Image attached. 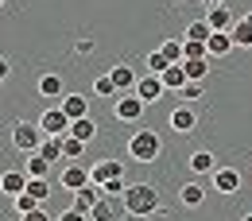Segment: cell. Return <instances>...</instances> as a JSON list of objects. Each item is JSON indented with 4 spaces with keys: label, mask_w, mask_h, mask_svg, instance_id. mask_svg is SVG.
<instances>
[{
    "label": "cell",
    "mask_w": 252,
    "mask_h": 221,
    "mask_svg": "<svg viewBox=\"0 0 252 221\" xmlns=\"http://www.w3.org/2000/svg\"><path fill=\"white\" fill-rule=\"evenodd\" d=\"M28 183H32V175H28V171H16V167L0 175V190H4L8 198H20V194L28 190Z\"/></svg>",
    "instance_id": "9c48e42d"
},
{
    "label": "cell",
    "mask_w": 252,
    "mask_h": 221,
    "mask_svg": "<svg viewBox=\"0 0 252 221\" xmlns=\"http://www.w3.org/2000/svg\"><path fill=\"white\" fill-rule=\"evenodd\" d=\"M55 221H90V214H82V210H63Z\"/></svg>",
    "instance_id": "8d00e7d4"
},
{
    "label": "cell",
    "mask_w": 252,
    "mask_h": 221,
    "mask_svg": "<svg viewBox=\"0 0 252 221\" xmlns=\"http://www.w3.org/2000/svg\"><path fill=\"white\" fill-rule=\"evenodd\" d=\"M63 109L70 121H82V117H90V97H82V94H70V97H63Z\"/></svg>",
    "instance_id": "9a60e30c"
},
{
    "label": "cell",
    "mask_w": 252,
    "mask_h": 221,
    "mask_svg": "<svg viewBox=\"0 0 252 221\" xmlns=\"http://www.w3.org/2000/svg\"><path fill=\"white\" fill-rule=\"evenodd\" d=\"M187 163H190V171H194V175H214V171H218V159L210 156V152H194Z\"/></svg>",
    "instance_id": "ffe728a7"
},
{
    "label": "cell",
    "mask_w": 252,
    "mask_h": 221,
    "mask_svg": "<svg viewBox=\"0 0 252 221\" xmlns=\"http://www.w3.org/2000/svg\"><path fill=\"white\" fill-rule=\"evenodd\" d=\"M202 198H206V190L198 187V183H187V187L179 190V202H183L187 210H198V206H202Z\"/></svg>",
    "instance_id": "44dd1931"
},
{
    "label": "cell",
    "mask_w": 252,
    "mask_h": 221,
    "mask_svg": "<svg viewBox=\"0 0 252 221\" xmlns=\"http://www.w3.org/2000/svg\"><path fill=\"white\" fill-rule=\"evenodd\" d=\"M20 221H55V218H51V214H47V210L39 206V210H32V214H24Z\"/></svg>",
    "instance_id": "74e56055"
},
{
    "label": "cell",
    "mask_w": 252,
    "mask_h": 221,
    "mask_svg": "<svg viewBox=\"0 0 252 221\" xmlns=\"http://www.w3.org/2000/svg\"><path fill=\"white\" fill-rule=\"evenodd\" d=\"M59 183H63L66 190H74V194H78L82 187H90L94 179H90V167H82V163H66V171L59 175Z\"/></svg>",
    "instance_id": "52a82bcc"
},
{
    "label": "cell",
    "mask_w": 252,
    "mask_h": 221,
    "mask_svg": "<svg viewBox=\"0 0 252 221\" xmlns=\"http://www.w3.org/2000/svg\"><path fill=\"white\" fill-rule=\"evenodd\" d=\"M35 86H39V97H63V90H66L59 74H39Z\"/></svg>",
    "instance_id": "d6986e66"
},
{
    "label": "cell",
    "mask_w": 252,
    "mask_h": 221,
    "mask_svg": "<svg viewBox=\"0 0 252 221\" xmlns=\"http://www.w3.org/2000/svg\"><path fill=\"white\" fill-rule=\"evenodd\" d=\"M202 4H206V8H218V4H225V0H202Z\"/></svg>",
    "instance_id": "ab89813d"
},
{
    "label": "cell",
    "mask_w": 252,
    "mask_h": 221,
    "mask_svg": "<svg viewBox=\"0 0 252 221\" xmlns=\"http://www.w3.org/2000/svg\"><path fill=\"white\" fill-rule=\"evenodd\" d=\"M171 128H175V132H183V136L194 132V128H198V113H194V105H179V109L171 113Z\"/></svg>",
    "instance_id": "7c38bea8"
},
{
    "label": "cell",
    "mask_w": 252,
    "mask_h": 221,
    "mask_svg": "<svg viewBox=\"0 0 252 221\" xmlns=\"http://www.w3.org/2000/svg\"><path fill=\"white\" fill-rule=\"evenodd\" d=\"M206 24H210L214 32H233V28H237V20H233L229 4H218V8H210V12H206Z\"/></svg>",
    "instance_id": "4fadbf2b"
},
{
    "label": "cell",
    "mask_w": 252,
    "mask_h": 221,
    "mask_svg": "<svg viewBox=\"0 0 252 221\" xmlns=\"http://www.w3.org/2000/svg\"><path fill=\"white\" fill-rule=\"evenodd\" d=\"M190 82H206V74H210V59H194V63H183Z\"/></svg>",
    "instance_id": "484cf974"
},
{
    "label": "cell",
    "mask_w": 252,
    "mask_h": 221,
    "mask_svg": "<svg viewBox=\"0 0 252 221\" xmlns=\"http://www.w3.org/2000/svg\"><path fill=\"white\" fill-rule=\"evenodd\" d=\"M183 63H194V59H210V51H206V43H198V39H183Z\"/></svg>",
    "instance_id": "83f0119b"
},
{
    "label": "cell",
    "mask_w": 252,
    "mask_h": 221,
    "mask_svg": "<svg viewBox=\"0 0 252 221\" xmlns=\"http://www.w3.org/2000/svg\"><path fill=\"white\" fill-rule=\"evenodd\" d=\"M101 194H105V190H101V187H94V183H90V187H82L78 194H74V210L90 214V210H94L97 202H101Z\"/></svg>",
    "instance_id": "2e32d148"
},
{
    "label": "cell",
    "mask_w": 252,
    "mask_h": 221,
    "mask_svg": "<svg viewBox=\"0 0 252 221\" xmlns=\"http://www.w3.org/2000/svg\"><path fill=\"white\" fill-rule=\"evenodd\" d=\"M233 43H237V47H245V51H252V24L249 20H241V24H237V28H233Z\"/></svg>",
    "instance_id": "4316f807"
},
{
    "label": "cell",
    "mask_w": 252,
    "mask_h": 221,
    "mask_svg": "<svg viewBox=\"0 0 252 221\" xmlns=\"http://www.w3.org/2000/svg\"><path fill=\"white\" fill-rule=\"evenodd\" d=\"M70 136H78L82 144H90V140L97 136V125L90 121V117H82V121H74V125H70Z\"/></svg>",
    "instance_id": "603a6c76"
},
{
    "label": "cell",
    "mask_w": 252,
    "mask_h": 221,
    "mask_svg": "<svg viewBox=\"0 0 252 221\" xmlns=\"http://www.w3.org/2000/svg\"><path fill=\"white\" fill-rule=\"evenodd\" d=\"M179 97H187V105H190V101H198V97H202V82H187Z\"/></svg>",
    "instance_id": "d590c367"
},
{
    "label": "cell",
    "mask_w": 252,
    "mask_h": 221,
    "mask_svg": "<svg viewBox=\"0 0 252 221\" xmlns=\"http://www.w3.org/2000/svg\"><path fill=\"white\" fill-rule=\"evenodd\" d=\"M245 20H249V24H252V12H249V16H245Z\"/></svg>",
    "instance_id": "7bdbcfd3"
},
{
    "label": "cell",
    "mask_w": 252,
    "mask_h": 221,
    "mask_svg": "<svg viewBox=\"0 0 252 221\" xmlns=\"http://www.w3.org/2000/svg\"><path fill=\"white\" fill-rule=\"evenodd\" d=\"M214 187H218L221 194H237V190H241V171H237V167H218V171H214Z\"/></svg>",
    "instance_id": "8fae6325"
},
{
    "label": "cell",
    "mask_w": 252,
    "mask_h": 221,
    "mask_svg": "<svg viewBox=\"0 0 252 221\" xmlns=\"http://www.w3.org/2000/svg\"><path fill=\"white\" fill-rule=\"evenodd\" d=\"M0 8H4V0H0Z\"/></svg>",
    "instance_id": "f6af8a7d"
},
{
    "label": "cell",
    "mask_w": 252,
    "mask_h": 221,
    "mask_svg": "<svg viewBox=\"0 0 252 221\" xmlns=\"http://www.w3.org/2000/svg\"><path fill=\"white\" fill-rule=\"evenodd\" d=\"M43 140H47V132L35 125V121H20V125H12V148L24 152V156H35V152L43 148Z\"/></svg>",
    "instance_id": "3957f363"
},
{
    "label": "cell",
    "mask_w": 252,
    "mask_h": 221,
    "mask_svg": "<svg viewBox=\"0 0 252 221\" xmlns=\"http://www.w3.org/2000/svg\"><path fill=\"white\" fill-rule=\"evenodd\" d=\"M159 148H163V144H159V136L152 128H140V132L128 136V156H132V163H156Z\"/></svg>",
    "instance_id": "7a4b0ae2"
},
{
    "label": "cell",
    "mask_w": 252,
    "mask_h": 221,
    "mask_svg": "<svg viewBox=\"0 0 252 221\" xmlns=\"http://www.w3.org/2000/svg\"><path fill=\"white\" fill-rule=\"evenodd\" d=\"M132 221H152V218H132Z\"/></svg>",
    "instance_id": "b9f144b4"
},
{
    "label": "cell",
    "mask_w": 252,
    "mask_h": 221,
    "mask_svg": "<svg viewBox=\"0 0 252 221\" xmlns=\"http://www.w3.org/2000/svg\"><path fill=\"white\" fill-rule=\"evenodd\" d=\"M113 113H117V121L136 125V121L144 117V101H140L136 94H121V97H117V105H113Z\"/></svg>",
    "instance_id": "277c9868"
},
{
    "label": "cell",
    "mask_w": 252,
    "mask_h": 221,
    "mask_svg": "<svg viewBox=\"0 0 252 221\" xmlns=\"http://www.w3.org/2000/svg\"><path fill=\"white\" fill-rule=\"evenodd\" d=\"M0 86H4V82H0Z\"/></svg>",
    "instance_id": "bcb514c9"
},
{
    "label": "cell",
    "mask_w": 252,
    "mask_h": 221,
    "mask_svg": "<svg viewBox=\"0 0 252 221\" xmlns=\"http://www.w3.org/2000/svg\"><path fill=\"white\" fill-rule=\"evenodd\" d=\"M28 194H35L39 202H47L55 190H51V183H47V179H32V183H28Z\"/></svg>",
    "instance_id": "d6a6232c"
},
{
    "label": "cell",
    "mask_w": 252,
    "mask_h": 221,
    "mask_svg": "<svg viewBox=\"0 0 252 221\" xmlns=\"http://www.w3.org/2000/svg\"><path fill=\"white\" fill-rule=\"evenodd\" d=\"M121 210H125V198H109V194H101V202L90 210V221H117V218H121Z\"/></svg>",
    "instance_id": "ba28073f"
},
{
    "label": "cell",
    "mask_w": 252,
    "mask_h": 221,
    "mask_svg": "<svg viewBox=\"0 0 252 221\" xmlns=\"http://www.w3.org/2000/svg\"><path fill=\"white\" fill-rule=\"evenodd\" d=\"M167 55H163V51H152V55H148V74H159V78H163V70H167Z\"/></svg>",
    "instance_id": "836d02e7"
},
{
    "label": "cell",
    "mask_w": 252,
    "mask_h": 221,
    "mask_svg": "<svg viewBox=\"0 0 252 221\" xmlns=\"http://www.w3.org/2000/svg\"><path fill=\"white\" fill-rule=\"evenodd\" d=\"M187 82H190V78H187V70H183V63H175V66L163 70V86H167V94H183Z\"/></svg>",
    "instance_id": "e0dca14e"
},
{
    "label": "cell",
    "mask_w": 252,
    "mask_h": 221,
    "mask_svg": "<svg viewBox=\"0 0 252 221\" xmlns=\"http://www.w3.org/2000/svg\"><path fill=\"white\" fill-rule=\"evenodd\" d=\"M12 202H16V214H20V218H24V214H32V210H39V206H43V202H39L35 194H28V190H24L20 198H12Z\"/></svg>",
    "instance_id": "4dcf8cb0"
},
{
    "label": "cell",
    "mask_w": 252,
    "mask_h": 221,
    "mask_svg": "<svg viewBox=\"0 0 252 221\" xmlns=\"http://www.w3.org/2000/svg\"><path fill=\"white\" fill-rule=\"evenodd\" d=\"M94 94H97V97H121L117 82H113V74H97V82H94Z\"/></svg>",
    "instance_id": "d4e9b609"
},
{
    "label": "cell",
    "mask_w": 252,
    "mask_h": 221,
    "mask_svg": "<svg viewBox=\"0 0 252 221\" xmlns=\"http://www.w3.org/2000/svg\"><path fill=\"white\" fill-rule=\"evenodd\" d=\"M233 47H237V43H233V35H229V32H214L210 39H206V51H210V63H214V59H225V55H229Z\"/></svg>",
    "instance_id": "5bb4252c"
},
{
    "label": "cell",
    "mask_w": 252,
    "mask_h": 221,
    "mask_svg": "<svg viewBox=\"0 0 252 221\" xmlns=\"http://www.w3.org/2000/svg\"><path fill=\"white\" fill-rule=\"evenodd\" d=\"M210 35H214V28H210L206 20H194V24L187 28V39H198V43H206Z\"/></svg>",
    "instance_id": "1f68e13d"
},
{
    "label": "cell",
    "mask_w": 252,
    "mask_h": 221,
    "mask_svg": "<svg viewBox=\"0 0 252 221\" xmlns=\"http://www.w3.org/2000/svg\"><path fill=\"white\" fill-rule=\"evenodd\" d=\"M171 4H183V0H171Z\"/></svg>",
    "instance_id": "ee69618b"
},
{
    "label": "cell",
    "mask_w": 252,
    "mask_h": 221,
    "mask_svg": "<svg viewBox=\"0 0 252 221\" xmlns=\"http://www.w3.org/2000/svg\"><path fill=\"white\" fill-rule=\"evenodd\" d=\"M90 179H94V187H105L109 179H125V167L117 159H101L97 167H90Z\"/></svg>",
    "instance_id": "30bf717a"
},
{
    "label": "cell",
    "mask_w": 252,
    "mask_h": 221,
    "mask_svg": "<svg viewBox=\"0 0 252 221\" xmlns=\"http://www.w3.org/2000/svg\"><path fill=\"white\" fill-rule=\"evenodd\" d=\"M159 51L167 55V63H171V66L187 59V55H183V39H163V47H159Z\"/></svg>",
    "instance_id": "f1b7e54d"
},
{
    "label": "cell",
    "mask_w": 252,
    "mask_h": 221,
    "mask_svg": "<svg viewBox=\"0 0 252 221\" xmlns=\"http://www.w3.org/2000/svg\"><path fill=\"white\" fill-rule=\"evenodd\" d=\"M101 190H105V194H109V198H125V179H109V183H105V187H101Z\"/></svg>",
    "instance_id": "e575fe53"
},
{
    "label": "cell",
    "mask_w": 252,
    "mask_h": 221,
    "mask_svg": "<svg viewBox=\"0 0 252 221\" xmlns=\"http://www.w3.org/2000/svg\"><path fill=\"white\" fill-rule=\"evenodd\" d=\"M125 210H128V218H156L159 214V190L152 183H132L125 190Z\"/></svg>",
    "instance_id": "6da1fadb"
},
{
    "label": "cell",
    "mask_w": 252,
    "mask_h": 221,
    "mask_svg": "<svg viewBox=\"0 0 252 221\" xmlns=\"http://www.w3.org/2000/svg\"><path fill=\"white\" fill-rule=\"evenodd\" d=\"M70 125H74V121L66 117L63 109H47V113L39 117V128H43L47 136H70Z\"/></svg>",
    "instance_id": "5b68a950"
},
{
    "label": "cell",
    "mask_w": 252,
    "mask_h": 221,
    "mask_svg": "<svg viewBox=\"0 0 252 221\" xmlns=\"http://www.w3.org/2000/svg\"><path fill=\"white\" fill-rule=\"evenodd\" d=\"M109 74H113V82H117L121 94H136V82H140V78L132 74V66H113Z\"/></svg>",
    "instance_id": "ac0fdd59"
},
{
    "label": "cell",
    "mask_w": 252,
    "mask_h": 221,
    "mask_svg": "<svg viewBox=\"0 0 252 221\" xmlns=\"http://www.w3.org/2000/svg\"><path fill=\"white\" fill-rule=\"evenodd\" d=\"M163 94H167V86H163V78H159V74H144V78L136 82V97H140L144 105H152V101H159Z\"/></svg>",
    "instance_id": "8992f818"
},
{
    "label": "cell",
    "mask_w": 252,
    "mask_h": 221,
    "mask_svg": "<svg viewBox=\"0 0 252 221\" xmlns=\"http://www.w3.org/2000/svg\"><path fill=\"white\" fill-rule=\"evenodd\" d=\"M39 156L47 159V163H59V159H66V156H63V136H47V140H43V148H39Z\"/></svg>",
    "instance_id": "7402d4cb"
},
{
    "label": "cell",
    "mask_w": 252,
    "mask_h": 221,
    "mask_svg": "<svg viewBox=\"0 0 252 221\" xmlns=\"http://www.w3.org/2000/svg\"><path fill=\"white\" fill-rule=\"evenodd\" d=\"M24 171H28L32 179H47V175H51V163H47V159H43L39 152H35V156L28 159V163H24Z\"/></svg>",
    "instance_id": "cb8c5ba5"
},
{
    "label": "cell",
    "mask_w": 252,
    "mask_h": 221,
    "mask_svg": "<svg viewBox=\"0 0 252 221\" xmlns=\"http://www.w3.org/2000/svg\"><path fill=\"white\" fill-rule=\"evenodd\" d=\"M63 156L70 159V163H74V159H82V156H86V144H82L78 136H63Z\"/></svg>",
    "instance_id": "f546056e"
},
{
    "label": "cell",
    "mask_w": 252,
    "mask_h": 221,
    "mask_svg": "<svg viewBox=\"0 0 252 221\" xmlns=\"http://www.w3.org/2000/svg\"><path fill=\"white\" fill-rule=\"evenodd\" d=\"M241 221H252V214H245V218H241Z\"/></svg>",
    "instance_id": "60d3db41"
},
{
    "label": "cell",
    "mask_w": 252,
    "mask_h": 221,
    "mask_svg": "<svg viewBox=\"0 0 252 221\" xmlns=\"http://www.w3.org/2000/svg\"><path fill=\"white\" fill-rule=\"evenodd\" d=\"M8 78H12V63L0 55V82H8Z\"/></svg>",
    "instance_id": "f35d334b"
}]
</instances>
